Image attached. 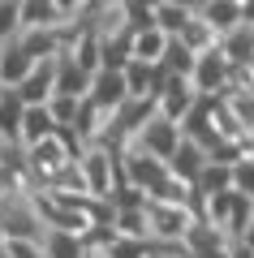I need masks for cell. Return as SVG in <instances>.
I'll use <instances>...</instances> for the list:
<instances>
[{
	"label": "cell",
	"mask_w": 254,
	"mask_h": 258,
	"mask_svg": "<svg viewBox=\"0 0 254 258\" xmlns=\"http://www.w3.org/2000/svg\"><path fill=\"white\" fill-rule=\"evenodd\" d=\"M177 5H185V9H202V0H177Z\"/></svg>",
	"instance_id": "4dcf8cb0"
},
{
	"label": "cell",
	"mask_w": 254,
	"mask_h": 258,
	"mask_svg": "<svg viewBox=\"0 0 254 258\" xmlns=\"http://www.w3.org/2000/svg\"><path fill=\"white\" fill-rule=\"evenodd\" d=\"M207 159H211V151L202 147L198 138H190V134H185L181 147H177V151H173V159H168V168H173L177 176H185V181H198V172L207 168Z\"/></svg>",
	"instance_id": "9c48e42d"
},
{
	"label": "cell",
	"mask_w": 254,
	"mask_h": 258,
	"mask_svg": "<svg viewBox=\"0 0 254 258\" xmlns=\"http://www.w3.org/2000/svg\"><path fill=\"white\" fill-rule=\"evenodd\" d=\"M65 22L56 0H22V26H56Z\"/></svg>",
	"instance_id": "e0dca14e"
},
{
	"label": "cell",
	"mask_w": 254,
	"mask_h": 258,
	"mask_svg": "<svg viewBox=\"0 0 254 258\" xmlns=\"http://www.w3.org/2000/svg\"><path fill=\"white\" fill-rule=\"evenodd\" d=\"M86 258H112L108 249H86Z\"/></svg>",
	"instance_id": "f546056e"
},
{
	"label": "cell",
	"mask_w": 254,
	"mask_h": 258,
	"mask_svg": "<svg viewBox=\"0 0 254 258\" xmlns=\"http://www.w3.org/2000/svg\"><path fill=\"white\" fill-rule=\"evenodd\" d=\"M47 108H52L56 125H61V129H69L73 120H78V108H82V99H78V95H61V91H56L52 99H47Z\"/></svg>",
	"instance_id": "7402d4cb"
},
{
	"label": "cell",
	"mask_w": 254,
	"mask_h": 258,
	"mask_svg": "<svg viewBox=\"0 0 254 258\" xmlns=\"http://www.w3.org/2000/svg\"><path fill=\"white\" fill-rule=\"evenodd\" d=\"M56 5L65 18H86V9H91V0H56Z\"/></svg>",
	"instance_id": "484cf974"
},
{
	"label": "cell",
	"mask_w": 254,
	"mask_h": 258,
	"mask_svg": "<svg viewBox=\"0 0 254 258\" xmlns=\"http://www.w3.org/2000/svg\"><path fill=\"white\" fill-rule=\"evenodd\" d=\"M198 13H207V18L216 22L220 35H228V30L241 26V0H211V5H202Z\"/></svg>",
	"instance_id": "d6986e66"
},
{
	"label": "cell",
	"mask_w": 254,
	"mask_h": 258,
	"mask_svg": "<svg viewBox=\"0 0 254 258\" xmlns=\"http://www.w3.org/2000/svg\"><path fill=\"white\" fill-rule=\"evenodd\" d=\"M194 189H198L202 198H211V194H224V189H233V164H224V159H207V168L198 172Z\"/></svg>",
	"instance_id": "9a60e30c"
},
{
	"label": "cell",
	"mask_w": 254,
	"mask_h": 258,
	"mask_svg": "<svg viewBox=\"0 0 254 258\" xmlns=\"http://www.w3.org/2000/svg\"><path fill=\"white\" fill-rule=\"evenodd\" d=\"M0 56H5V43H0Z\"/></svg>",
	"instance_id": "d6a6232c"
},
{
	"label": "cell",
	"mask_w": 254,
	"mask_h": 258,
	"mask_svg": "<svg viewBox=\"0 0 254 258\" xmlns=\"http://www.w3.org/2000/svg\"><path fill=\"white\" fill-rule=\"evenodd\" d=\"M194 13H198V9H185V5H177V0H164L160 9H155V26H160L164 35H173V39H177Z\"/></svg>",
	"instance_id": "ac0fdd59"
},
{
	"label": "cell",
	"mask_w": 254,
	"mask_h": 258,
	"mask_svg": "<svg viewBox=\"0 0 254 258\" xmlns=\"http://www.w3.org/2000/svg\"><path fill=\"white\" fill-rule=\"evenodd\" d=\"M104 249H108L112 258H146V254H151V241H146V237H121V232H117Z\"/></svg>",
	"instance_id": "44dd1931"
},
{
	"label": "cell",
	"mask_w": 254,
	"mask_h": 258,
	"mask_svg": "<svg viewBox=\"0 0 254 258\" xmlns=\"http://www.w3.org/2000/svg\"><path fill=\"white\" fill-rule=\"evenodd\" d=\"M241 22H245V26H254V0H241Z\"/></svg>",
	"instance_id": "83f0119b"
},
{
	"label": "cell",
	"mask_w": 254,
	"mask_h": 258,
	"mask_svg": "<svg viewBox=\"0 0 254 258\" xmlns=\"http://www.w3.org/2000/svg\"><path fill=\"white\" fill-rule=\"evenodd\" d=\"M5 258H47L43 237H5Z\"/></svg>",
	"instance_id": "d4e9b609"
},
{
	"label": "cell",
	"mask_w": 254,
	"mask_h": 258,
	"mask_svg": "<svg viewBox=\"0 0 254 258\" xmlns=\"http://www.w3.org/2000/svg\"><path fill=\"white\" fill-rule=\"evenodd\" d=\"M202 95H198V86H194V78L190 74H168V82H164V91H160V112L164 116H173V120H185L194 112V103H198Z\"/></svg>",
	"instance_id": "277c9868"
},
{
	"label": "cell",
	"mask_w": 254,
	"mask_h": 258,
	"mask_svg": "<svg viewBox=\"0 0 254 258\" xmlns=\"http://www.w3.org/2000/svg\"><path fill=\"white\" fill-rule=\"evenodd\" d=\"M13 91V86H5V82H0V103H5V95H9Z\"/></svg>",
	"instance_id": "1f68e13d"
},
{
	"label": "cell",
	"mask_w": 254,
	"mask_h": 258,
	"mask_svg": "<svg viewBox=\"0 0 254 258\" xmlns=\"http://www.w3.org/2000/svg\"><path fill=\"white\" fill-rule=\"evenodd\" d=\"M86 237L73 228H47L43 232V254L47 258H86Z\"/></svg>",
	"instance_id": "8fae6325"
},
{
	"label": "cell",
	"mask_w": 254,
	"mask_h": 258,
	"mask_svg": "<svg viewBox=\"0 0 254 258\" xmlns=\"http://www.w3.org/2000/svg\"><path fill=\"white\" fill-rule=\"evenodd\" d=\"M177 39H181V43L190 47L194 56H202V52H211V47H220V39H224V35H220V26L207 18V13H194V18L185 22V30H181Z\"/></svg>",
	"instance_id": "30bf717a"
},
{
	"label": "cell",
	"mask_w": 254,
	"mask_h": 258,
	"mask_svg": "<svg viewBox=\"0 0 254 258\" xmlns=\"http://www.w3.org/2000/svg\"><path fill=\"white\" fill-rule=\"evenodd\" d=\"M22 112H26V103H22L18 91L5 95V103H0V134L5 138H18V129H22Z\"/></svg>",
	"instance_id": "ffe728a7"
},
{
	"label": "cell",
	"mask_w": 254,
	"mask_h": 258,
	"mask_svg": "<svg viewBox=\"0 0 254 258\" xmlns=\"http://www.w3.org/2000/svg\"><path fill=\"white\" fill-rule=\"evenodd\" d=\"M125 82H129V95H151V99H160L164 82H168V69L164 64H151V60H129L125 64Z\"/></svg>",
	"instance_id": "ba28073f"
},
{
	"label": "cell",
	"mask_w": 254,
	"mask_h": 258,
	"mask_svg": "<svg viewBox=\"0 0 254 258\" xmlns=\"http://www.w3.org/2000/svg\"><path fill=\"white\" fill-rule=\"evenodd\" d=\"M146 258H190V254H185V245H155L151 241V254Z\"/></svg>",
	"instance_id": "4316f807"
},
{
	"label": "cell",
	"mask_w": 254,
	"mask_h": 258,
	"mask_svg": "<svg viewBox=\"0 0 254 258\" xmlns=\"http://www.w3.org/2000/svg\"><path fill=\"white\" fill-rule=\"evenodd\" d=\"M52 134H61L52 108H47V103H26V112H22V129H18L22 147H35V142L52 138Z\"/></svg>",
	"instance_id": "52a82bcc"
},
{
	"label": "cell",
	"mask_w": 254,
	"mask_h": 258,
	"mask_svg": "<svg viewBox=\"0 0 254 258\" xmlns=\"http://www.w3.org/2000/svg\"><path fill=\"white\" fill-rule=\"evenodd\" d=\"M91 69H82L73 56H61V74H56V91L61 95H78V99H86L91 95Z\"/></svg>",
	"instance_id": "5bb4252c"
},
{
	"label": "cell",
	"mask_w": 254,
	"mask_h": 258,
	"mask_svg": "<svg viewBox=\"0 0 254 258\" xmlns=\"http://www.w3.org/2000/svg\"><path fill=\"white\" fill-rule=\"evenodd\" d=\"M91 5H104V0H91Z\"/></svg>",
	"instance_id": "836d02e7"
},
{
	"label": "cell",
	"mask_w": 254,
	"mask_h": 258,
	"mask_svg": "<svg viewBox=\"0 0 254 258\" xmlns=\"http://www.w3.org/2000/svg\"><path fill=\"white\" fill-rule=\"evenodd\" d=\"M198 207L194 203H168V198H146V232L155 245H181L185 232L198 224Z\"/></svg>",
	"instance_id": "6da1fadb"
},
{
	"label": "cell",
	"mask_w": 254,
	"mask_h": 258,
	"mask_svg": "<svg viewBox=\"0 0 254 258\" xmlns=\"http://www.w3.org/2000/svg\"><path fill=\"white\" fill-rule=\"evenodd\" d=\"M112 228H117L121 237H146L151 241V232H146V203L112 207Z\"/></svg>",
	"instance_id": "2e32d148"
},
{
	"label": "cell",
	"mask_w": 254,
	"mask_h": 258,
	"mask_svg": "<svg viewBox=\"0 0 254 258\" xmlns=\"http://www.w3.org/2000/svg\"><path fill=\"white\" fill-rule=\"evenodd\" d=\"M194 60H198V56H194L181 39H173V43H168V56H164V69H168V74H194Z\"/></svg>",
	"instance_id": "cb8c5ba5"
},
{
	"label": "cell",
	"mask_w": 254,
	"mask_h": 258,
	"mask_svg": "<svg viewBox=\"0 0 254 258\" xmlns=\"http://www.w3.org/2000/svg\"><path fill=\"white\" fill-rule=\"evenodd\" d=\"M129 5H134V9H160L164 0H129Z\"/></svg>",
	"instance_id": "f1b7e54d"
},
{
	"label": "cell",
	"mask_w": 254,
	"mask_h": 258,
	"mask_svg": "<svg viewBox=\"0 0 254 258\" xmlns=\"http://www.w3.org/2000/svg\"><path fill=\"white\" fill-rule=\"evenodd\" d=\"M22 30V0H0V43L18 39Z\"/></svg>",
	"instance_id": "603a6c76"
},
{
	"label": "cell",
	"mask_w": 254,
	"mask_h": 258,
	"mask_svg": "<svg viewBox=\"0 0 254 258\" xmlns=\"http://www.w3.org/2000/svg\"><path fill=\"white\" fill-rule=\"evenodd\" d=\"M30 69H35V56H30L22 43H5V56H0V82L5 86H22Z\"/></svg>",
	"instance_id": "7c38bea8"
},
{
	"label": "cell",
	"mask_w": 254,
	"mask_h": 258,
	"mask_svg": "<svg viewBox=\"0 0 254 258\" xmlns=\"http://www.w3.org/2000/svg\"><path fill=\"white\" fill-rule=\"evenodd\" d=\"M181 138H185L181 120H173V116H164V112H155V116L142 125V134L134 138V147L151 151V155H160V159H173V151L181 147ZM125 151H129V147H125Z\"/></svg>",
	"instance_id": "7a4b0ae2"
},
{
	"label": "cell",
	"mask_w": 254,
	"mask_h": 258,
	"mask_svg": "<svg viewBox=\"0 0 254 258\" xmlns=\"http://www.w3.org/2000/svg\"><path fill=\"white\" fill-rule=\"evenodd\" d=\"M168 43H173V35H164L160 26H142V30H134V60L164 64V56H168Z\"/></svg>",
	"instance_id": "4fadbf2b"
},
{
	"label": "cell",
	"mask_w": 254,
	"mask_h": 258,
	"mask_svg": "<svg viewBox=\"0 0 254 258\" xmlns=\"http://www.w3.org/2000/svg\"><path fill=\"white\" fill-rule=\"evenodd\" d=\"M91 99L99 103V108L117 112L121 103L129 99V82H125V69H117V64H104V69H95V78H91Z\"/></svg>",
	"instance_id": "8992f818"
},
{
	"label": "cell",
	"mask_w": 254,
	"mask_h": 258,
	"mask_svg": "<svg viewBox=\"0 0 254 258\" xmlns=\"http://www.w3.org/2000/svg\"><path fill=\"white\" fill-rule=\"evenodd\" d=\"M56 74H61V56H39L35 69L26 74V82L13 86L22 95V103H47L56 95Z\"/></svg>",
	"instance_id": "5b68a950"
},
{
	"label": "cell",
	"mask_w": 254,
	"mask_h": 258,
	"mask_svg": "<svg viewBox=\"0 0 254 258\" xmlns=\"http://www.w3.org/2000/svg\"><path fill=\"white\" fill-rule=\"evenodd\" d=\"M194 86H198V95H224L228 82H233V60H228L224 47H211V52H202L198 60H194Z\"/></svg>",
	"instance_id": "3957f363"
}]
</instances>
